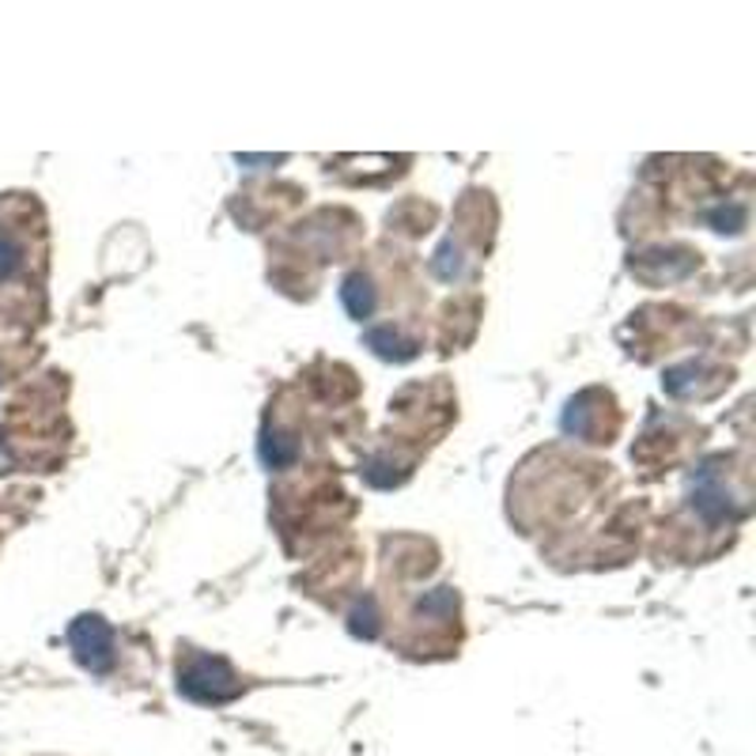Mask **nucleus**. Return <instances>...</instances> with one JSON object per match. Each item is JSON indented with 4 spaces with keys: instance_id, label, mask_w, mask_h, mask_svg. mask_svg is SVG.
Returning a JSON list of instances; mask_svg holds the SVG:
<instances>
[{
    "instance_id": "1",
    "label": "nucleus",
    "mask_w": 756,
    "mask_h": 756,
    "mask_svg": "<svg viewBox=\"0 0 756 756\" xmlns=\"http://www.w3.org/2000/svg\"><path fill=\"white\" fill-rule=\"evenodd\" d=\"M178 692L190 696L198 703H227L242 692V681L232 674V666L208 654H193L182 669H178Z\"/></svg>"
},
{
    "instance_id": "2",
    "label": "nucleus",
    "mask_w": 756,
    "mask_h": 756,
    "mask_svg": "<svg viewBox=\"0 0 756 756\" xmlns=\"http://www.w3.org/2000/svg\"><path fill=\"white\" fill-rule=\"evenodd\" d=\"M69 643H72L76 658H80V666L91 669V674H106V669L114 666V635H110V628L99 617L76 620L69 632Z\"/></svg>"
},
{
    "instance_id": "3",
    "label": "nucleus",
    "mask_w": 756,
    "mask_h": 756,
    "mask_svg": "<svg viewBox=\"0 0 756 756\" xmlns=\"http://www.w3.org/2000/svg\"><path fill=\"white\" fill-rule=\"evenodd\" d=\"M719 465L722 462H703L700 470H696V477H692V492H688V504H692V511L700 515L703 522H711V526L726 522L730 511H734L726 484H722Z\"/></svg>"
},
{
    "instance_id": "4",
    "label": "nucleus",
    "mask_w": 756,
    "mask_h": 756,
    "mask_svg": "<svg viewBox=\"0 0 756 756\" xmlns=\"http://www.w3.org/2000/svg\"><path fill=\"white\" fill-rule=\"evenodd\" d=\"M341 303H345V311L352 314V318H360V321L371 318V311H375V287H371V280L363 277V273L345 277Z\"/></svg>"
},
{
    "instance_id": "5",
    "label": "nucleus",
    "mask_w": 756,
    "mask_h": 756,
    "mask_svg": "<svg viewBox=\"0 0 756 756\" xmlns=\"http://www.w3.org/2000/svg\"><path fill=\"white\" fill-rule=\"evenodd\" d=\"M295 454H300V447H295L284 431H266V439H261V462H266L269 470H284V465H292Z\"/></svg>"
},
{
    "instance_id": "6",
    "label": "nucleus",
    "mask_w": 756,
    "mask_h": 756,
    "mask_svg": "<svg viewBox=\"0 0 756 756\" xmlns=\"http://www.w3.org/2000/svg\"><path fill=\"white\" fill-rule=\"evenodd\" d=\"M368 345L375 348L379 356H386V360H413V356H416V345L413 341H402L394 329H371Z\"/></svg>"
},
{
    "instance_id": "7",
    "label": "nucleus",
    "mask_w": 756,
    "mask_h": 756,
    "mask_svg": "<svg viewBox=\"0 0 756 756\" xmlns=\"http://www.w3.org/2000/svg\"><path fill=\"white\" fill-rule=\"evenodd\" d=\"M23 266V246L0 227V280L15 277V269Z\"/></svg>"
},
{
    "instance_id": "8",
    "label": "nucleus",
    "mask_w": 756,
    "mask_h": 756,
    "mask_svg": "<svg viewBox=\"0 0 756 756\" xmlns=\"http://www.w3.org/2000/svg\"><path fill=\"white\" fill-rule=\"evenodd\" d=\"M352 632L363 635V640H375L379 632V617H375V606L371 601H363V606L352 609Z\"/></svg>"
},
{
    "instance_id": "9",
    "label": "nucleus",
    "mask_w": 756,
    "mask_h": 756,
    "mask_svg": "<svg viewBox=\"0 0 756 756\" xmlns=\"http://www.w3.org/2000/svg\"><path fill=\"white\" fill-rule=\"evenodd\" d=\"M708 224H715L719 232H737V227L745 224V208L734 205V208H715L708 212Z\"/></svg>"
}]
</instances>
